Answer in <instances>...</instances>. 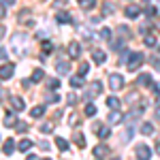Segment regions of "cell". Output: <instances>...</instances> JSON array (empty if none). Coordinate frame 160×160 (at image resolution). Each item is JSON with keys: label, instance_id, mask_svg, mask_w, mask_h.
Segmentation results:
<instances>
[{"label": "cell", "instance_id": "1", "mask_svg": "<svg viewBox=\"0 0 160 160\" xmlns=\"http://www.w3.org/2000/svg\"><path fill=\"white\" fill-rule=\"evenodd\" d=\"M145 62L143 58V53H139V51H132V53H128V60H126V66H128V71H137L141 64Z\"/></svg>", "mask_w": 160, "mask_h": 160}, {"label": "cell", "instance_id": "2", "mask_svg": "<svg viewBox=\"0 0 160 160\" xmlns=\"http://www.w3.org/2000/svg\"><path fill=\"white\" fill-rule=\"evenodd\" d=\"M109 86H111V90H122L124 88V77L118 75V73H111L109 75Z\"/></svg>", "mask_w": 160, "mask_h": 160}, {"label": "cell", "instance_id": "3", "mask_svg": "<svg viewBox=\"0 0 160 160\" xmlns=\"http://www.w3.org/2000/svg\"><path fill=\"white\" fill-rule=\"evenodd\" d=\"M13 71H15V66H13L11 62H7L4 66H0V79H11Z\"/></svg>", "mask_w": 160, "mask_h": 160}, {"label": "cell", "instance_id": "4", "mask_svg": "<svg viewBox=\"0 0 160 160\" xmlns=\"http://www.w3.org/2000/svg\"><path fill=\"white\" fill-rule=\"evenodd\" d=\"M100 90H102V83H100V81H92V83H90V92H88V98H94V96H98Z\"/></svg>", "mask_w": 160, "mask_h": 160}, {"label": "cell", "instance_id": "5", "mask_svg": "<svg viewBox=\"0 0 160 160\" xmlns=\"http://www.w3.org/2000/svg\"><path fill=\"white\" fill-rule=\"evenodd\" d=\"M68 56H71V58H79V56H81V45H79L77 41L68 43Z\"/></svg>", "mask_w": 160, "mask_h": 160}, {"label": "cell", "instance_id": "6", "mask_svg": "<svg viewBox=\"0 0 160 160\" xmlns=\"http://www.w3.org/2000/svg\"><path fill=\"white\" fill-rule=\"evenodd\" d=\"M11 107H13L15 111H19V113H22V111L26 109V102L19 98V96H11Z\"/></svg>", "mask_w": 160, "mask_h": 160}, {"label": "cell", "instance_id": "7", "mask_svg": "<svg viewBox=\"0 0 160 160\" xmlns=\"http://www.w3.org/2000/svg\"><path fill=\"white\" fill-rule=\"evenodd\" d=\"M141 113H143V107H135L130 113H126V115H124V122H132V120H137Z\"/></svg>", "mask_w": 160, "mask_h": 160}, {"label": "cell", "instance_id": "8", "mask_svg": "<svg viewBox=\"0 0 160 160\" xmlns=\"http://www.w3.org/2000/svg\"><path fill=\"white\" fill-rule=\"evenodd\" d=\"M137 156H139L141 160H149L152 152H149V148H148V145H139V148H137Z\"/></svg>", "mask_w": 160, "mask_h": 160}, {"label": "cell", "instance_id": "9", "mask_svg": "<svg viewBox=\"0 0 160 160\" xmlns=\"http://www.w3.org/2000/svg\"><path fill=\"white\" fill-rule=\"evenodd\" d=\"M2 152H4V156H11L13 152H15V141L13 139H7L4 145H2Z\"/></svg>", "mask_w": 160, "mask_h": 160}, {"label": "cell", "instance_id": "10", "mask_svg": "<svg viewBox=\"0 0 160 160\" xmlns=\"http://www.w3.org/2000/svg\"><path fill=\"white\" fill-rule=\"evenodd\" d=\"M126 17H130V19H132V17H139V13H141V9H139V4H130V7H126Z\"/></svg>", "mask_w": 160, "mask_h": 160}, {"label": "cell", "instance_id": "11", "mask_svg": "<svg viewBox=\"0 0 160 160\" xmlns=\"http://www.w3.org/2000/svg\"><path fill=\"white\" fill-rule=\"evenodd\" d=\"M137 83H139V86H152V75L149 73H141L139 79H137Z\"/></svg>", "mask_w": 160, "mask_h": 160}, {"label": "cell", "instance_id": "12", "mask_svg": "<svg viewBox=\"0 0 160 160\" xmlns=\"http://www.w3.org/2000/svg\"><path fill=\"white\" fill-rule=\"evenodd\" d=\"M107 120H109L111 124H118V122H124V115H122V113H118V109H113L109 113V118H107Z\"/></svg>", "mask_w": 160, "mask_h": 160}, {"label": "cell", "instance_id": "13", "mask_svg": "<svg viewBox=\"0 0 160 160\" xmlns=\"http://www.w3.org/2000/svg\"><path fill=\"white\" fill-rule=\"evenodd\" d=\"M43 113H45V105H38V107H32L30 109V115L32 118H43Z\"/></svg>", "mask_w": 160, "mask_h": 160}, {"label": "cell", "instance_id": "14", "mask_svg": "<svg viewBox=\"0 0 160 160\" xmlns=\"http://www.w3.org/2000/svg\"><path fill=\"white\" fill-rule=\"evenodd\" d=\"M92 58H94V62H96V64H102V62L107 60V56H105V53H102L100 49H94V53H92Z\"/></svg>", "mask_w": 160, "mask_h": 160}, {"label": "cell", "instance_id": "15", "mask_svg": "<svg viewBox=\"0 0 160 160\" xmlns=\"http://www.w3.org/2000/svg\"><path fill=\"white\" fill-rule=\"evenodd\" d=\"M56 19H58V24H68V22H71V15H68L66 11H60L58 15H56Z\"/></svg>", "mask_w": 160, "mask_h": 160}, {"label": "cell", "instance_id": "16", "mask_svg": "<svg viewBox=\"0 0 160 160\" xmlns=\"http://www.w3.org/2000/svg\"><path fill=\"white\" fill-rule=\"evenodd\" d=\"M56 68H58V73H68V71H71V64H68V62H64V60H60L58 62V64H56Z\"/></svg>", "mask_w": 160, "mask_h": 160}, {"label": "cell", "instance_id": "17", "mask_svg": "<svg viewBox=\"0 0 160 160\" xmlns=\"http://www.w3.org/2000/svg\"><path fill=\"white\" fill-rule=\"evenodd\" d=\"M71 86L73 88H81L83 86V75H75V77H71Z\"/></svg>", "mask_w": 160, "mask_h": 160}, {"label": "cell", "instance_id": "18", "mask_svg": "<svg viewBox=\"0 0 160 160\" xmlns=\"http://www.w3.org/2000/svg\"><path fill=\"white\" fill-rule=\"evenodd\" d=\"M107 154H109V149L105 148V145H96V148H94V156H96V158H100V156H107Z\"/></svg>", "mask_w": 160, "mask_h": 160}, {"label": "cell", "instance_id": "19", "mask_svg": "<svg viewBox=\"0 0 160 160\" xmlns=\"http://www.w3.org/2000/svg\"><path fill=\"white\" fill-rule=\"evenodd\" d=\"M141 132L143 135H154V124H149V122L141 124Z\"/></svg>", "mask_w": 160, "mask_h": 160}, {"label": "cell", "instance_id": "20", "mask_svg": "<svg viewBox=\"0 0 160 160\" xmlns=\"http://www.w3.org/2000/svg\"><path fill=\"white\" fill-rule=\"evenodd\" d=\"M83 113H86L88 118H94V115H96V107H94L92 102H88V105H86V109H83Z\"/></svg>", "mask_w": 160, "mask_h": 160}, {"label": "cell", "instance_id": "21", "mask_svg": "<svg viewBox=\"0 0 160 160\" xmlns=\"http://www.w3.org/2000/svg\"><path fill=\"white\" fill-rule=\"evenodd\" d=\"M30 148H32V141L30 139H22L19 141V152H28Z\"/></svg>", "mask_w": 160, "mask_h": 160}, {"label": "cell", "instance_id": "22", "mask_svg": "<svg viewBox=\"0 0 160 160\" xmlns=\"http://www.w3.org/2000/svg\"><path fill=\"white\" fill-rule=\"evenodd\" d=\"M56 145H58V149H62V152H66V149H68L66 139H62V137H56Z\"/></svg>", "mask_w": 160, "mask_h": 160}, {"label": "cell", "instance_id": "23", "mask_svg": "<svg viewBox=\"0 0 160 160\" xmlns=\"http://www.w3.org/2000/svg\"><path fill=\"white\" fill-rule=\"evenodd\" d=\"M107 105H109L111 109H120V98H115V96H109V98H107Z\"/></svg>", "mask_w": 160, "mask_h": 160}, {"label": "cell", "instance_id": "24", "mask_svg": "<svg viewBox=\"0 0 160 160\" xmlns=\"http://www.w3.org/2000/svg\"><path fill=\"white\" fill-rule=\"evenodd\" d=\"M109 135H111V128H109V126H100V128H98V137H100V139H107Z\"/></svg>", "mask_w": 160, "mask_h": 160}, {"label": "cell", "instance_id": "25", "mask_svg": "<svg viewBox=\"0 0 160 160\" xmlns=\"http://www.w3.org/2000/svg\"><path fill=\"white\" fill-rule=\"evenodd\" d=\"M43 77H45V73H43V71H41V68H37V71H34V73H32V77H30V79H32V81H41V79H43Z\"/></svg>", "mask_w": 160, "mask_h": 160}, {"label": "cell", "instance_id": "26", "mask_svg": "<svg viewBox=\"0 0 160 160\" xmlns=\"http://www.w3.org/2000/svg\"><path fill=\"white\" fill-rule=\"evenodd\" d=\"M113 11H115V9L111 7V2H105V4H102V15H111Z\"/></svg>", "mask_w": 160, "mask_h": 160}, {"label": "cell", "instance_id": "27", "mask_svg": "<svg viewBox=\"0 0 160 160\" xmlns=\"http://www.w3.org/2000/svg\"><path fill=\"white\" fill-rule=\"evenodd\" d=\"M81 7L83 9H94L96 7V0H81Z\"/></svg>", "mask_w": 160, "mask_h": 160}, {"label": "cell", "instance_id": "28", "mask_svg": "<svg viewBox=\"0 0 160 160\" xmlns=\"http://www.w3.org/2000/svg\"><path fill=\"white\" fill-rule=\"evenodd\" d=\"M51 130H53V124H51V122L41 124V132H51Z\"/></svg>", "mask_w": 160, "mask_h": 160}, {"label": "cell", "instance_id": "29", "mask_svg": "<svg viewBox=\"0 0 160 160\" xmlns=\"http://www.w3.org/2000/svg\"><path fill=\"white\" fill-rule=\"evenodd\" d=\"M15 124H17V122H15V118H13L11 113H9V115L4 118V126H9V128H11V126H15Z\"/></svg>", "mask_w": 160, "mask_h": 160}, {"label": "cell", "instance_id": "30", "mask_svg": "<svg viewBox=\"0 0 160 160\" xmlns=\"http://www.w3.org/2000/svg\"><path fill=\"white\" fill-rule=\"evenodd\" d=\"M75 143H77L79 148H83V145H86V141H83V135H81V132H77V135H75Z\"/></svg>", "mask_w": 160, "mask_h": 160}, {"label": "cell", "instance_id": "31", "mask_svg": "<svg viewBox=\"0 0 160 160\" xmlns=\"http://www.w3.org/2000/svg\"><path fill=\"white\" fill-rule=\"evenodd\" d=\"M88 73H90V66H88L86 62H81V66H79V75H83V77H86Z\"/></svg>", "mask_w": 160, "mask_h": 160}, {"label": "cell", "instance_id": "32", "mask_svg": "<svg viewBox=\"0 0 160 160\" xmlns=\"http://www.w3.org/2000/svg\"><path fill=\"white\" fill-rule=\"evenodd\" d=\"M145 45H148V47H154V45H156V38L152 37V34H148V37H145Z\"/></svg>", "mask_w": 160, "mask_h": 160}, {"label": "cell", "instance_id": "33", "mask_svg": "<svg viewBox=\"0 0 160 160\" xmlns=\"http://www.w3.org/2000/svg\"><path fill=\"white\" fill-rule=\"evenodd\" d=\"M47 86H49V90H56V88H60V81H58V79H49Z\"/></svg>", "mask_w": 160, "mask_h": 160}, {"label": "cell", "instance_id": "34", "mask_svg": "<svg viewBox=\"0 0 160 160\" xmlns=\"http://www.w3.org/2000/svg\"><path fill=\"white\" fill-rule=\"evenodd\" d=\"M156 13H158V9H156V7H148V9H145V15H148V17H154Z\"/></svg>", "mask_w": 160, "mask_h": 160}, {"label": "cell", "instance_id": "35", "mask_svg": "<svg viewBox=\"0 0 160 160\" xmlns=\"http://www.w3.org/2000/svg\"><path fill=\"white\" fill-rule=\"evenodd\" d=\"M100 37L109 41V38H111V30H109V28H102V30H100Z\"/></svg>", "mask_w": 160, "mask_h": 160}, {"label": "cell", "instance_id": "36", "mask_svg": "<svg viewBox=\"0 0 160 160\" xmlns=\"http://www.w3.org/2000/svg\"><path fill=\"white\" fill-rule=\"evenodd\" d=\"M17 130H19V132H26V130H28V126H26L24 122H17Z\"/></svg>", "mask_w": 160, "mask_h": 160}, {"label": "cell", "instance_id": "37", "mask_svg": "<svg viewBox=\"0 0 160 160\" xmlns=\"http://www.w3.org/2000/svg\"><path fill=\"white\" fill-rule=\"evenodd\" d=\"M47 100H49V102H58V94H47Z\"/></svg>", "mask_w": 160, "mask_h": 160}, {"label": "cell", "instance_id": "38", "mask_svg": "<svg viewBox=\"0 0 160 160\" xmlns=\"http://www.w3.org/2000/svg\"><path fill=\"white\" fill-rule=\"evenodd\" d=\"M152 64H154L156 71H160V58H152Z\"/></svg>", "mask_w": 160, "mask_h": 160}, {"label": "cell", "instance_id": "39", "mask_svg": "<svg viewBox=\"0 0 160 160\" xmlns=\"http://www.w3.org/2000/svg\"><path fill=\"white\" fill-rule=\"evenodd\" d=\"M118 32H120V34H124V37H128V34H130V32H128V28H126V26H120V28H118Z\"/></svg>", "mask_w": 160, "mask_h": 160}, {"label": "cell", "instance_id": "40", "mask_svg": "<svg viewBox=\"0 0 160 160\" xmlns=\"http://www.w3.org/2000/svg\"><path fill=\"white\" fill-rule=\"evenodd\" d=\"M43 51H45V53L51 51V43H49V41H45V43H43Z\"/></svg>", "mask_w": 160, "mask_h": 160}, {"label": "cell", "instance_id": "41", "mask_svg": "<svg viewBox=\"0 0 160 160\" xmlns=\"http://www.w3.org/2000/svg\"><path fill=\"white\" fill-rule=\"evenodd\" d=\"M152 92H154V96L158 98L160 96V86H152Z\"/></svg>", "mask_w": 160, "mask_h": 160}, {"label": "cell", "instance_id": "42", "mask_svg": "<svg viewBox=\"0 0 160 160\" xmlns=\"http://www.w3.org/2000/svg\"><path fill=\"white\" fill-rule=\"evenodd\" d=\"M4 60H7V49L0 47V62H4Z\"/></svg>", "mask_w": 160, "mask_h": 160}, {"label": "cell", "instance_id": "43", "mask_svg": "<svg viewBox=\"0 0 160 160\" xmlns=\"http://www.w3.org/2000/svg\"><path fill=\"white\" fill-rule=\"evenodd\" d=\"M15 0H0V4H4V7H11Z\"/></svg>", "mask_w": 160, "mask_h": 160}, {"label": "cell", "instance_id": "44", "mask_svg": "<svg viewBox=\"0 0 160 160\" xmlns=\"http://www.w3.org/2000/svg\"><path fill=\"white\" fill-rule=\"evenodd\" d=\"M4 34H7V28H4V26H0V38L4 37Z\"/></svg>", "mask_w": 160, "mask_h": 160}, {"label": "cell", "instance_id": "45", "mask_svg": "<svg viewBox=\"0 0 160 160\" xmlns=\"http://www.w3.org/2000/svg\"><path fill=\"white\" fill-rule=\"evenodd\" d=\"M56 4H66V0H56Z\"/></svg>", "mask_w": 160, "mask_h": 160}, {"label": "cell", "instance_id": "46", "mask_svg": "<svg viewBox=\"0 0 160 160\" xmlns=\"http://www.w3.org/2000/svg\"><path fill=\"white\" fill-rule=\"evenodd\" d=\"M156 152H158V154H160V141H158V143H156Z\"/></svg>", "mask_w": 160, "mask_h": 160}, {"label": "cell", "instance_id": "47", "mask_svg": "<svg viewBox=\"0 0 160 160\" xmlns=\"http://www.w3.org/2000/svg\"><path fill=\"white\" fill-rule=\"evenodd\" d=\"M156 28H158V30H160V19H156Z\"/></svg>", "mask_w": 160, "mask_h": 160}, {"label": "cell", "instance_id": "48", "mask_svg": "<svg viewBox=\"0 0 160 160\" xmlns=\"http://www.w3.org/2000/svg\"><path fill=\"white\" fill-rule=\"evenodd\" d=\"M0 15H4V11H2V9H0Z\"/></svg>", "mask_w": 160, "mask_h": 160}, {"label": "cell", "instance_id": "49", "mask_svg": "<svg viewBox=\"0 0 160 160\" xmlns=\"http://www.w3.org/2000/svg\"><path fill=\"white\" fill-rule=\"evenodd\" d=\"M143 2H149V0H143Z\"/></svg>", "mask_w": 160, "mask_h": 160}, {"label": "cell", "instance_id": "50", "mask_svg": "<svg viewBox=\"0 0 160 160\" xmlns=\"http://www.w3.org/2000/svg\"><path fill=\"white\" fill-rule=\"evenodd\" d=\"M158 49H160V47H158Z\"/></svg>", "mask_w": 160, "mask_h": 160}]
</instances>
